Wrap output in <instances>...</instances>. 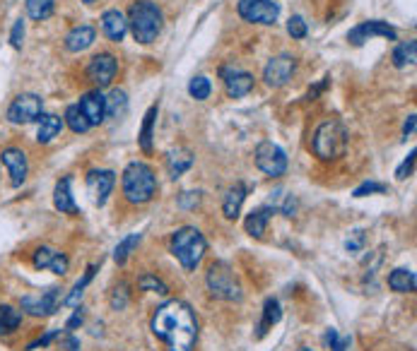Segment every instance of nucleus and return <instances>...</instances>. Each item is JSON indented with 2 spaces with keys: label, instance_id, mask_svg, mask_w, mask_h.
I'll list each match as a JSON object with an SVG mask.
<instances>
[{
  "label": "nucleus",
  "instance_id": "1",
  "mask_svg": "<svg viewBox=\"0 0 417 351\" xmlns=\"http://www.w3.org/2000/svg\"><path fill=\"white\" fill-rule=\"evenodd\" d=\"M150 328L167 351H193L198 342V318L191 305L179 298L162 303L155 310Z\"/></svg>",
  "mask_w": 417,
  "mask_h": 351
},
{
  "label": "nucleus",
  "instance_id": "2",
  "mask_svg": "<svg viewBox=\"0 0 417 351\" xmlns=\"http://www.w3.org/2000/svg\"><path fill=\"white\" fill-rule=\"evenodd\" d=\"M128 29L138 43H153L162 34L164 15L153 0H135L128 10Z\"/></svg>",
  "mask_w": 417,
  "mask_h": 351
},
{
  "label": "nucleus",
  "instance_id": "3",
  "mask_svg": "<svg viewBox=\"0 0 417 351\" xmlns=\"http://www.w3.org/2000/svg\"><path fill=\"white\" fill-rule=\"evenodd\" d=\"M169 251L179 265L186 272H195V267L203 263L205 253H207V241L205 236L200 234V229L195 226H181L172 234V241H169Z\"/></svg>",
  "mask_w": 417,
  "mask_h": 351
},
{
  "label": "nucleus",
  "instance_id": "4",
  "mask_svg": "<svg viewBox=\"0 0 417 351\" xmlns=\"http://www.w3.org/2000/svg\"><path fill=\"white\" fill-rule=\"evenodd\" d=\"M347 142H350V132L340 120H324L314 130L312 150L321 162H336L347 152Z\"/></svg>",
  "mask_w": 417,
  "mask_h": 351
},
{
  "label": "nucleus",
  "instance_id": "5",
  "mask_svg": "<svg viewBox=\"0 0 417 351\" xmlns=\"http://www.w3.org/2000/svg\"><path fill=\"white\" fill-rule=\"evenodd\" d=\"M123 195L130 205H145L157 195V176L148 164L143 162H130L123 169Z\"/></svg>",
  "mask_w": 417,
  "mask_h": 351
},
{
  "label": "nucleus",
  "instance_id": "6",
  "mask_svg": "<svg viewBox=\"0 0 417 351\" xmlns=\"http://www.w3.org/2000/svg\"><path fill=\"white\" fill-rule=\"evenodd\" d=\"M205 284H207L210 296L217 298V301L239 303L244 298L242 284H239V279H237L235 270H232V265L225 263V260H217V263H212L210 267H207Z\"/></svg>",
  "mask_w": 417,
  "mask_h": 351
},
{
  "label": "nucleus",
  "instance_id": "7",
  "mask_svg": "<svg viewBox=\"0 0 417 351\" xmlns=\"http://www.w3.org/2000/svg\"><path fill=\"white\" fill-rule=\"evenodd\" d=\"M254 157H256V166L263 171L265 176H270V178L285 176V171H287V154H285V150H282L280 145L268 142V140H265V142H261L256 147Z\"/></svg>",
  "mask_w": 417,
  "mask_h": 351
},
{
  "label": "nucleus",
  "instance_id": "8",
  "mask_svg": "<svg viewBox=\"0 0 417 351\" xmlns=\"http://www.w3.org/2000/svg\"><path fill=\"white\" fill-rule=\"evenodd\" d=\"M43 113V99L39 94L24 92L20 97L12 99V104L8 106V120L15 125H24V123H34L39 120Z\"/></svg>",
  "mask_w": 417,
  "mask_h": 351
},
{
  "label": "nucleus",
  "instance_id": "9",
  "mask_svg": "<svg viewBox=\"0 0 417 351\" xmlns=\"http://www.w3.org/2000/svg\"><path fill=\"white\" fill-rule=\"evenodd\" d=\"M237 12L251 24H275L280 17V5L275 0H239Z\"/></svg>",
  "mask_w": 417,
  "mask_h": 351
},
{
  "label": "nucleus",
  "instance_id": "10",
  "mask_svg": "<svg viewBox=\"0 0 417 351\" xmlns=\"http://www.w3.org/2000/svg\"><path fill=\"white\" fill-rule=\"evenodd\" d=\"M58 303H61V289L58 286H51V289H46V291L22 296L20 308L22 313H27L31 318H46L58 310Z\"/></svg>",
  "mask_w": 417,
  "mask_h": 351
},
{
  "label": "nucleus",
  "instance_id": "11",
  "mask_svg": "<svg viewBox=\"0 0 417 351\" xmlns=\"http://www.w3.org/2000/svg\"><path fill=\"white\" fill-rule=\"evenodd\" d=\"M294 73H297V58L289 53H280V56H273L268 61V66L263 68V82L273 89H280L294 78Z\"/></svg>",
  "mask_w": 417,
  "mask_h": 351
},
{
  "label": "nucleus",
  "instance_id": "12",
  "mask_svg": "<svg viewBox=\"0 0 417 351\" xmlns=\"http://www.w3.org/2000/svg\"><path fill=\"white\" fill-rule=\"evenodd\" d=\"M113 186H116V174L109 169H92L90 174H87V193H90L92 202L97 207L106 205Z\"/></svg>",
  "mask_w": 417,
  "mask_h": 351
},
{
  "label": "nucleus",
  "instance_id": "13",
  "mask_svg": "<svg viewBox=\"0 0 417 351\" xmlns=\"http://www.w3.org/2000/svg\"><path fill=\"white\" fill-rule=\"evenodd\" d=\"M118 73V61L111 53H97L87 66V78L97 85V89L109 87Z\"/></svg>",
  "mask_w": 417,
  "mask_h": 351
},
{
  "label": "nucleus",
  "instance_id": "14",
  "mask_svg": "<svg viewBox=\"0 0 417 351\" xmlns=\"http://www.w3.org/2000/svg\"><path fill=\"white\" fill-rule=\"evenodd\" d=\"M371 36H383V39H391L396 41V29L391 27L388 22H381V20H369V22H362L357 24L355 29H350V34H347V41L352 43V46H362L366 39H371Z\"/></svg>",
  "mask_w": 417,
  "mask_h": 351
},
{
  "label": "nucleus",
  "instance_id": "15",
  "mask_svg": "<svg viewBox=\"0 0 417 351\" xmlns=\"http://www.w3.org/2000/svg\"><path fill=\"white\" fill-rule=\"evenodd\" d=\"M31 263H34L36 270H51L53 274H66L68 267H71V260H68L66 253L56 251L51 246H41L34 251V258H31Z\"/></svg>",
  "mask_w": 417,
  "mask_h": 351
},
{
  "label": "nucleus",
  "instance_id": "16",
  "mask_svg": "<svg viewBox=\"0 0 417 351\" xmlns=\"http://www.w3.org/2000/svg\"><path fill=\"white\" fill-rule=\"evenodd\" d=\"M0 159H3L5 169H8V174H10L12 188H20L24 183V178H27V171H29L27 154H24L20 147H5Z\"/></svg>",
  "mask_w": 417,
  "mask_h": 351
},
{
  "label": "nucleus",
  "instance_id": "17",
  "mask_svg": "<svg viewBox=\"0 0 417 351\" xmlns=\"http://www.w3.org/2000/svg\"><path fill=\"white\" fill-rule=\"evenodd\" d=\"M220 75H222L227 94H230L232 99H242L254 89L256 80L251 73H244V70H237V68H222L220 70Z\"/></svg>",
  "mask_w": 417,
  "mask_h": 351
},
{
  "label": "nucleus",
  "instance_id": "18",
  "mask_svg": "<svg viewBox=\"0 0 417 351\" xmlns=\"http://www.w3.org/2000/svg\"><path fill=\"white\" fill-rule=\"evenodd\" d=\"M78 108L82 111V116L87 118V123H90L92 127L104 123L106 120V97L99 89H94V92H87L80 97V104Z\"/></svg>",
  "mask_w": 417,
  "mask_h": 351
},
{
  "label": "nucleus",
  "instance_id": "19",
  "mask_svg": "<svg viewBox=\"0 0 417 351\" xmlns=\"http://www.w3.org/2000/svg\"><path fill=\"white\" fill-rule=\"evenodd\" d=\"M97 39V31H94L92 24H78V27H73L71 31L66 34V51H71V53H82V51H87Z\"/></svg>",
  "mask_w": 417,
  "mask_h": 351
},
{
  "label": "nucleus",
  "instance_id": "20",
  "mask_svg": "<svg viewBox=\"0 0 417 351\" xmlns=\"http://www.w3.org/2000/svg\"><path fill=\"white\" fill-rule=\"evenodd\" d=\"M53 207L58 209L61 214H78L80 209L75 205V197H73V178L66 176L56 183L53 188Z\"/></svg>",
  "mask_w": 417,
  "mask_h": 351
},
{
  "label": "nucleus",
  "instance_id": "21",
  "mask_svg": "<svg viewBox=\"0 0 417 351\" xmlns=\"http://www.w3.org/2000/svg\"><path fill=\"white\" fill-rule=\"evenodd\" d=\"M195 157L191 150H186V147H176V150H169L167 152V171H169V178H181L186 174L188 169L193 166Z\"/></svg>",
  "mask_w": 417,
  "mask_h": 351
},
{
  "label": "nucleus",
  "instance_id": "22",
  "mask_svg": "<svg viewBox=\"0 0 417 351\" xmlns=\"http://www.w3.org/2000/svg\"><path fill=\"white\" fill-rule=\"evenodd\" d=\"M246 193H249V188H246L242 181L235 183V186L227 190V195H225V200H222V214H225V219H230V221H237L239 219V214H242V205H244V200H246Z\"/></svg>",
  "mask_w": 417,
  "mask_h": 351
},
{
  "label": "nucleus",
  "instance_id": "23",
  "mask_svg": "<svg viewBox=\"0 0 417 351\" xmlns=\"http://www.w3.org/2000/svg\"><path fill=\"white\" fill-rule=\"evenodd\" d=\"M102 29L111 41H123V36L128 34V20L123 12L118 10H106L102 15Z\"/></svg>",
  "mask_w": 417,
  "mask_h": 351
},
{
  "label": "nucleus",
  "instance_id": "24",
  "mask_svg": "<svg viewBox=\"0 0 417 351\" xmlns=\"http://www.w3.org/2000/svg\"><path fill=\"white\" fill-rule=\"evenodd\" d=\"M273 214H275V209L270 205H263V207L254 209V212L246 216V221H244L246 234L254 236V239H263V234H265V229H268V221H270V216Z\"/></svg>",
  "mask_w": 417,
  "mask_h": 351
},
{
  "label": "nucleus",
  "instance_id": "25",
  "mask_svg": "<svg viewBox=\"0 0 417 351\" xmlns=\"http://www.w3.org/2000/svg\"><path fill=\"white\" fill-rule=\"evenodd\" d=\"M63 125H66V123H63V118L53 116V113H41V118H39V130H36V142H39V145L53 142V140L61 135Z\"/></svg>",
  "mask_w": 417,
  "mask_h": 351
},
{
  "label": "nucleus",
  "instance_id": "26",
  "mask_svg": "<svg viewBox=\"0 0 417 351\" xmlns=\"http://www.w3.org/2000/svg\"><path fill=\"white\" fill-rule=\"evenodd\" d=\"M388 286H391V291H396V293H415L417 277H415L413 270L398 267V270L388 274Z\"/></svg>",
  "mask_w": 417,
  "mask_h": 351
},
{
  "label": "nucleus",
  "instance_id": "27",
  "mask_svg": "<svg viewBox=\"0 0 417 351\" xmlns=\"http://www.w3.org/2000/svg\"><path fill=\"white\" fill-rule=\"evenodd\" d=\"M280 320H282L280 301H277V298H265L263 315H261V323H258V337H263L268 330H273V325H277Z\"/></svg>",
  "mask_w": 417,
  "mask_h": 351
},
{
  "label": "nucleus",
  "instance_id": "28",
  "mask_svg": "<svg viewBox=\"0 0 417 351\" xmlns=\"http://www.w3.org/2000/svg\"><path fill=\"white\" fill-rule=\"evenodd\" d=\"M22 325V310H17L15 305L3 303L0 305V335H15Z\"/></svg>",
  "mask_w": 417,
  "mask_h": 351
},
{
  "label": "nucleus",
  "instance_id": "29",
  "mask_svg": "<svg viewBox=\"0 0 417 351\" xmlns=\"http://www.w3.org/2000/svg\"><path fill=\"white\" fill-rule=\"evenodd\" d=\"M157 104L148 108V113H145V120H143V130H140V137H138V142H140V150L145 154H150L153 152V132H155V120H157Z\"/></svg>",
  "mask_w": 417,
  "mask_h": 351
},
{
  "label": "nucleus",
  "instance_id": "30",
  "mask_svg": "<svg viewBox=\"0 0 417 351\" xmlns=\"http://www.w3.org/2000/svg\"><path fill=\"white\" fill-rule=\"evenodd\" d=\"M393 66L396 68H408V66H415L417 61V43L410 39V41H401L398 46L393 48Z\"/></svg>",
  "mask_w": 417,
  "mask_h": 351
},
{
  "label": "nucleus",
  "instance_id": "31",
  "mask_svg": "<svg viewBox=\"0 0 417 351\" xmlns=\"http://www.w3.org/2000/svg\"><path fill=\"white\" fill-rule=\"evenodd\" d=\"M94 272H97V265H90V267H87V270H85V277H82L80 282L73 286V291L68 293V296L63 298L61 303H63V305H68V308H78L80 301H82V293H85V289H87V284H90L92 279H94Z\"/></svg>",
  "mask_w": 417,
  "mask_h": 351
},
{
  "label": "nucleus",
  "instance_id": "32",
  "mask_svg": "<svg viewBox=\"0 0 417 351\" xmlns=\"http://www.w3.org/2000/svg\"><path fill=\"white\" fill-rule=\"evenodd\" d=\"M125 111H128V94L123 89H111V94L106 97V116L123 118Z\"/></svg>",
  "mask_w": 417,
  "mask_h": 351
},
{
  "label": "nucleus",
  "instance_id": "33",
  "mask_svg": "<svg viewBox=\"0 0 417 351\" xmlns=\"http://www.w3.org/2000/svg\"><path fill=\"white\" fill-rule=\"evenodd\" d=\"M140 241H143V236H140V234L125 236L121 243L113 248V263H116L118 267H123L125 263H128V258L133 255V251H135V248L140 246Z\"/></svg>",
  "mask_w": 417,
  "mask_h": 351
},
{
  "label": "nucleus",
  "instance_id": "34",
  "mask_svg": "<svg viewBox=\"0 0 417 351\" xmlns=\"http://www.w3.org/2000/svg\"><path fill=\"white\" fill-rule=\"evenodd\" d=\"M24 8H27V15L31 17V20L43 22V20H48V17L53 15L56 0H27Z\"/></svg>",
  "mask_w": 417,
  "mask_h": 351
},
{
  "label": "nucleus",
  "instance_id": "35",
  "mask_svg": "<svg viewBox=\"0 0 417 351\" xmlns=\"http://www.w3.org/2000/svg\"><path fill=\"white\" fill-rule=\"evenodd\" d=\"M63 123L71 127L75 135H85V132L92 127L90 123H87V118L82 116V111L78 108V104H73V106H68V108H66V116H63Z\"/></svg>",
  "mask_w": 417,
  "mask_h": 351
},
{
  "label": "nucleus",
  "instance_id": "36",
  "mask_svg": "<svg viewBox=\"0 0 417 351\" xmlns=\"http://www.w3.org/2000/svg\"><path fill=\"white\" fill-rule=\"evenodd\" d=\"M210 92H212V85H210V80L207 78H193L191 80V85H188V94L195 99V101H205L207 97H210Z\"/></svg>",
  "mask_w": 417,
  "mask_h": 351
},
{
  "label": "nucleus",
  "instance_id": "37",
  "mask_svg": "<svg viewBox=\"0 0 417 351\" xmlns=\"http://www.w3.org/2000/svg\"><path fill=\"white\" fill-rule=\"evenodd\" d=\"M128 301H130V291H128V284L121 282L116 286V289L111 291V298H109V303H111V308L113 310H125L128 308Z\"/></svg>",
  "mask_w": 417,
  "mask_h": 351
},
{
  "label": "nucleus",
  "instance_id": "38",
  "mask_svg": "<svg viewBox=\"0 0 417 351\" xmlns=\"http://www.w3.org/2000/svg\"><path fill=\"white\" fill-rule=\"evenodd\" d=\"M138 286H140L143 291H155V293H169V286L162 282L160 277H155V274L145 272L140 279H138Z\"/></svg>",
  "mask_w": 417,
  "mask_h": 351
},
{
  "label": "nucleus",
  "instance_id": "39",
  "mask_svg": "<svg viewBox=\"0 0 417 351\" xmlns=\"http://www.w3.org/2000/svg\"><path fill=\"white\" fill-rule=\"evenodd\" d=\"M388 193V186H383V183L379 181H364L362 186L355 188V193H352V197H366V195H383Z\"/></svg>",
  "mask_w": 417,
  "mask_h": 351
},
{
  "label": "nucleus",
  "instance_id": "40",
  "mask_svg": "<svg viewBox=\"0 0 417 351\" xmlns=\"http://www.w3.org/2000/svg\"><path fill=\"white\" fill-rule=\"evenodd\" d=\"M307 22H304V17H299V15H292L287 20V34L292 36V39H304L307 36Z\"/></svg>",
  "mask_w": 417,
  "mask_h": 351
},
{
  "label": "nucleus",
  "instance_id": "41",
  "mask_svg": "<svg viewBox=\"0 0 417 351\" xmlns=\"http://www.w3.org/2000/svg\"><path fill=\"white\" fill-rule=\"evenodd\" d=\"M324 342L331 347L333 351H345V347L350 344V337H345V340H340V335H338V330L336 328H328L326 330V335H324Z\"/></svg>",
  "mask_w": 417,
  "mask_h": 351
},
{
  "label": "nucleus",
  "instance_id": "42",
  "mask_svg": "<svg viewBox=\"0 0 417 351\" xmlns=\"http://www.w3.org/2000/svg\"><path fill=\"white\" fill-rule=\"evenodd\" d=\"M364 243H366V234L362 231V229H355L350 236H347V241H345V248L350 253H359L364 248Z\"/></svg>",
  "mask_w": 417,
  "mask_h": 351
},
{
  "label": "nucleus",
  "instance_id": "43",
  "mask_svg": "<svg viewBox=\"0 0 417 351\" xmlns=\"http://www.w3.org/2000/svg\"><path fill=\"white\" fill-rule=\"evenodd\" d=\"M200 205V193L198 190H183L179 195V207L181 209H195Z\"/></svg>",
  "mask_w": 417,
  "mask_h": 351
},
{
  "label": "nucleus",
  "instance_id": "44",
  "mask_svg": "<svg viewBox=\"0 0 417 351\" xmlns=\"http://www.w3.org/2000/svg\"><path fill=\"white\" fill-rule=\"evenodd\" d=\"M413 171H415V150L410 152L406 162H403L401 166H398V171H396V178H398V181H406V178H410V176H413Z\"/></svg>",
  "mask_w": 417,
  "mask_h": 351
},
{
  "label": "nucleus",
  "instance_id": "45",
  "mask_svg": "<svg viewBox=\"0 0 417 351\" xmlns=\"http://www.w3.org/2000/svg\"><path fill=\"white\" fill-rule=\"evenodd\" d=\"M22 41H24V20H17L12 24V31H10V43L15 51L22 48Z\"/></svg>",
  "mask_w": 417,
  "mask_h": 351
},
{
  "label": "nucleus",
  "instance_id": "46",
  "mask_svg": "<svg viewBox=\"0 0 417 351\" xmlns=\"http://www.w3.org/2000/svg\"><path fill=\"white\" fill-rule=\"evenodd\" d=\"M56 337H61V330H48L46 335L43 337H39V340L36 342H31V344H27V349L24 351H34V349H43V347H48V344H51Z\"/></svg>",
  "mask_w": 417,
  "mask_h": 351
},
{
  "label": "nucleus",
  "instance_id": "47",
  "mask_svg": "<svg viewBox=\"0 0 417 351\" xmlns=\"http://www.w3.org/2000/svg\"><path fill=\"white\" fill-rule=\"evenodd\" d=\"M82 323H85V308H82V305H78V308L73 310L71 320L66 323V332H75Z\"/></svg>",
  "mask_w": 417,
  "mask_h": 351
},
{
  "label": "nucleus",
  "instance_id": "48",
  "mask_svg": "<svg viewBox=\"0 0 417 351\" xmlns=\"http://www.w3.org/2000/svg\"><path fill=\"white\" fill-rule=\"evenodd\" d=\"M61 349H68V351H80V340L73 335V332H66V335L61 337Z\"/></svg>",
  "mask_w": 417,
  "mask_h": 351
},
{
  "label": "nucleus",
  "instance_id": "49",
  "mask_svg": "<svg viewBox=\"0 0 417 351\" xmlns=\"http://www.w3.org/2000/svg\"><path fill=\"white\" fill-rule=\"evenodd\" d=\"M328 82H331V78H328V75H326V78H324V82H319V85H316V87H312V89H309V94H307V101H314L316 97H319V94L324 92V89L328 87Z\"/></svg>",
  "mask_w": 417,
  "mask_h": 351
},
{
  "label": "nucleus",
  "instance_id": "50",
  "mask_svg": "<svg viewBox=\"0 0 417 351\" xmlns=\"http://www.w3.org/2000/svg\"><path fill=\"white\" fill-rule=\"evenodd\" d=\"M415 123H417V120H415V113H410L408 120L403 123V137H410V135H413V132H415Z\"/></svg>",
  "mask_w": 417,
  "mask_h": 351
},
{
  "label": "nucleus",
  "instance_id": "51",
  "mask_svg": "<svg viewBox=\"0 0 417 351\" xmlns=\"http://www.w3.org/2000/svg\"><path fill=\"white\" fill-rule=\"evenodd\" d=\"M80 3H85V5H94V3H99V0H80Z\"/></svg>",
  "mask_w": 417,
  "mask_h": 351
},
{
  "label": "nucleus",
  "instance_id": "52",
  "mask_svg": "<svg viewBox=\"0 0 417 351\" xmlns=\"http://www.w3.org/2000/svg\"><path fill=\"white\" fill-rule=\"evenodd\" d=\"M299 351H312V349H307V347H302V349H299Z\"/></svg>",
  "mask_w": 417,
  "mask_h": 351
}]
</instances>
